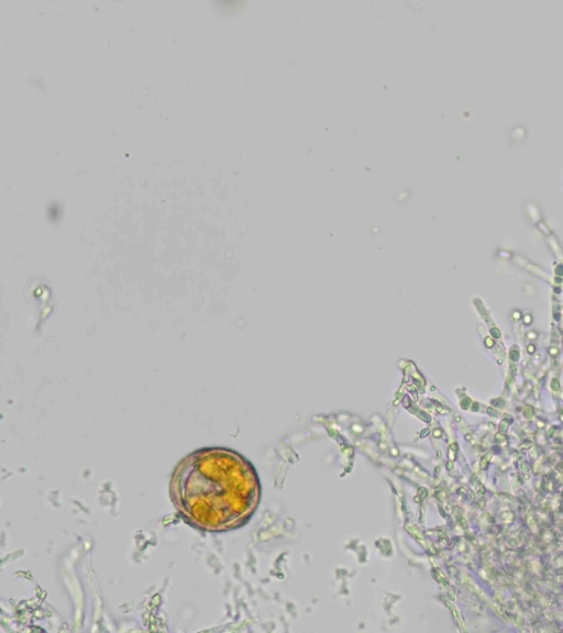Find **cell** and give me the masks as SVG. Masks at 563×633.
I'll list each match as a JSON object with an SVG mask.
<instances>
[{
    "instance_id": "cell-1",
    "label": "cell",
    "mask_w": 563,
    "mask_h": 633,
    "mask_svg": "<svg viewBox=\"0 0 563 633\" xmlns=\"http://www.w3.org/2000/svg\"><path fill=\"white\" fill-rule=\"evenodd\" d=\"M172 502L184 521L207 532L243 525L254 512L260 485L252 465L224 447H205L185 456L169 481Z\"/></svg>"
}]
</instances>
